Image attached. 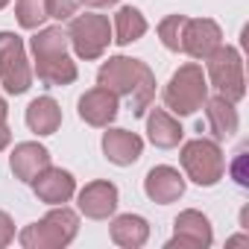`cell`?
<instances>
[{
  "label": "cell",
  "mask_w": 249,
  "mask_h": 249,
  "mask_svg": "<svg viewBox=\"0 0 249 249\" xmlns=\"http://www.w3.org/2000/svg\"><path fill=\"white\" fill-rule=\"evenodd\" d=\"M208 82L217 88V94H223L226 100L237 103L246 97V76H243V59L234 47H217L208 59Z\"/></svg>",
  "instance_id": "8992f818"
},
{
  "label": "cell",
  "mask_w": 249,
  "mask_h": 249,
  "mask_svg": "<svg viewBox=\"0 0 249 249\" xmlns=\"http://www.w3.org/2000/svg\"><path fill=\"white\" fill-rule=\"evenodd\" d=\"M97 82L117 97H126L135 117H144L156 97V73L141 59L129 56H111L108 62H103L97 71Z\"/></svg>",
  "instance_id": "6da1fadb"
},
{
  "label": "cell",
  "mask_w": 249,
  "mask_h": 249,
  "mask_svg": "<svg viewBox=\"0 0 249 249\" xmlns=\"http://www.w3.org/2000/svg\"><path fill=\"white\" fill-rule=\"evenodd\" d=\"M202 106H205V129L211 132L214 141H226L237 132L240 120H237V108H234L231 100L217 94V97H208Z\"/></svg>",
  "instance_id": "e0dca14e"
},
{
  "label": "cell",
  "mask_w": 249,
  "mask_h": 249,
  "mask_svg": "<svg viewBox=\"0 0 249 249\" xmlns=\"http://www.w3.org/2000/svg\"><path fill=\"white\" fill-rule=\"evenodd\" d=\"M68 41L73 47V53L85 62H94L106 53L108 41H111V24L106 15H76L71 18V27H68Z\"/></svg>",
  "instance_id": "52a82bcc"
},
{
  "label": "cell",
  "mask_w": 249,
  "mask_h": 249,
  "mask_svg": "<svg viewBox=\"0 0 249 249\" xmlns=\"http://www.w3.org/2000/svg\"><path fill=\"white\" fill-rule=\"evenodd\" d=\"M79 117L94 129H106L108 123L117 117V94L97 85L79 97Z\"/></svg>",
  "instance_id": "8fae6325"
},
{
  "label": "cell",
  "mask_w": 249,
  "mask_h": 249,
  "mask_svg": "<svg viewBox=\"0 0 249 249\" xmlns=\"http://www.w3.org/2000/svg\"><path fill=\"white\" fill-rule=\"evenodd\" d=\"M6 3H9V0H0V9H3V6H6Z\"/></svg>",
  "instance_id": "4dcf8cb0"
},
{
  "label": "cell",
  "mask_w": 249,
  "mask_h": 249,
  "mask_svg": "<svg viewBox=\"0 0 249 249\" xmlns=\"http://www.w3.org/2000/svg\"><path fill=\"white\" fill-rule=\"evenodd\" d=\"M243 167H246V147L237 153V159H234V167H231V173H234V182H237L240 188H246V185H249V176H246V170H243Z\"/></svg>",
  "instance_id": "484cf974"
},
{
  "label": "cell",
  "mask_w": 249,
  "mask_h": 249,
  "mask_svg": "<svg viewBox=\"0 0 249 249\" xmlns=\"http://www.w3.org/2000/svg\"><path fill=\"white\" fill-rule=\"evenodd\" d=\"M237 243H246V237H243V234H237V237H231V240H229V246H237Z\"/></svg>",
  "instance_id": "f546056e"
},
{
  "label": "cell",
  "mask_w": 249,
  "mask_h": 249,
  "mask_svg": "<svg viewBox=\"0 0 249 249\" xmlns=\"http://www.w3.org/2000/svg\"><path fill=\"white\" fill-rule=\"evenodd\" d=\"M103 153L111 164L129 167L141 159L144 141H141V135H135L129 129H108V132H103Z\"/></svg>",
  "instance_id": "9a60e30c"
},
{
  "label": "cell",
  "mask_w": 249,
  "mask_h": 249,
  "mask_svg": "<svg viewBox=\"0 0 249 249\" xmlns=\"http://www.w3.org/2000/svg\"><path fill=\"white\" fill-rule=\"evenodd\" d=\"M0 85L9 94H24L33 85V68L24 50L21 36L15 33H0Z\"/></svg>",
  "instance_id": "ba28073f"
},
{
  "label": "cell",
  "mask_w": 249,
  "mask_h": 249,
  "mask_svg": "<svg viewBox=\"0 0 249 249\" xmlns=\"http://www.w3.org/2000/svg\"><path fill=\"white\" fill-rule=\"evenodd\" d=\"M27 126L36 135H53L62 126V108L53 97H38L27 106Z\"/></svg>",
  "instance_id": "ffe728a7"
},
{
  "label": "cell",
  "mask_w": 249,
  "mask_h": 249,
  "mask_svg": "<svg viewBox=\"0 0 249 249\" xmlns=\"http://www.w3.org/2000/svg\"><path fill=\"white\" fill-rule=\"evenodd\" d=\"M144 33H147V18L135 6L117 9V15H114V38L111 41H117L120 47H126V44L138 41Z\"/></svg>",
  "instance_id": "44dd1931"
},
{
  "label": "cell",
  "mask_w": 249,
  "mask_h": 249,
  "mask_svg": "<svg viewBox=\"0 0 249 249\" xmlns=\"http://www.w3.org/2000/svg\"><path fill=\"white\" fill-rule=\"evenodd\" d=\"M223 44V30L211 18H188L182 30V53L191 59H208Z\"/></svg>",
  "instance_id": "30bf717a"
},
{
  "label": "cell",
  "mask_w": 249,
  "mask_h": 249,
  "mask_svg": "<svg viewBox=\"0 0 249 249\" xmlns=\"http://www.w3.org/2000/svg\"><path fill=\"white\" fill-rule=\"evenodd\" d=\"M205 100H208V76L196 62L182 65L164 85V106L170 108V114L188 117L196 108H202Z\"/></svg>",
  "instance_id": "277c9868"
},
{
  "label": "cell",
  "mask_w": 249,
  "mask_h": 249,
  "mask_svg": "<svg viewBox=\"0 0 249 249\" xmlns=\"http://www.w3.org/2000/svg\"><path fill=\"white\" fill-rule=\"evenodd\" d=\"M79 231V214L68 205H56L50 214H44L38 223H30L18 240L24 249H62L68 246Z\"/></svg>",
  "instance_id": "3957f363"
},
{
  "label": "cell",
  "mask_w": 249,
  "mask_h": 249,
  "mask_svg": "<svg viewBox=\"0 0 249 249\" xmlns=\"http://www.w3.org/2000/svg\"><path fill=\"white\" fill-rule=\"evenodd\" d=\"M185 15H167L161 24H159V38L167 50L179 53L182 50V30H185Z\"/></svg>",
  "instance_id": "603a6c76"
},
{
  "label": "cell",
  "mask_w": 249,
  "mask_h": 249,
  "mask_svg": "<svg viewBox=\"0 0 249 249\" xmlns=\"http://www.w3.org/2000/svg\"><path fill=\"white\" fill-rule=\"evenodd\" d=\"M15 18L24 30H38L47 15V0H15Z\"/></svg>",
  "instance_id": "7402d4cb"
},
{
  "label": "cell",
  "mask_w": 249,
  "mask_h": 249,
  "mask_svg": "<svg viewBox=\"0 0 249 249\" xmlns=\"http://www.w3.org/2000/svg\"><path fill=\"white\" fill-rule=\"evenodd\" d=\"M85 6H91V9H103V6H114L117 0H82Z\"/></svg>",
  "instance_id": "4316f807"
},
{
  "label": "cell",
  "mask_w": 249,
  "mask_h": 249,
  "mask_svg": "<svg viewBox=\"0 0 249 249\" xmlns=\"http://www.w3.org/2000/svg\"><path fill=\"white\" fill-rule=\"evenodd\" d=\"M144 194L153 202H159V205H170V202H176L185 194V176L176 167H170V164H159V167H153L147 173Z\"/></svg>",
  "instance_id": "5bb4252c"
},
{
  "label": "cell",
  "mask_w": 249,
  "mask_h": 249,
  "mask_svg": "<svg viewBox=\"0 0 249 249\" xmlns=\"http://www.w3.org/2000/svg\"><path fill=\"white\" fill-rule=\"evenodd\" d=\"M108 231H111V240L117 246H123V249H138L150 237V223L144 217H138V214H120V217L111 220V229Z\"/></svg>",
  "instance_id": "d6986e66"
},
{
  "label": "cell",
  "mask_w": 249,
  "mask_h": 249,
  "mask_svg": "<svg viewBox=\"0 0 249 249\" xmlns=\"http://www.w3.org/2000/svg\"><path fill=\"white\" fill-rule=\"evenodd\" d=\"M6 117H9V106H6V100L0 97V126L6 123Z\"/></svg>",
  "instance_id": "f1b7e54d"
},
{
  "label": "cell",
  "mask_w": 249,
  "mask_h": 249,
  "mask_svg": "<svg viewBox=\"0 0 249 249\" xmlns=\"http://www.w3.org/2000/svg\"><path fill=\"white\" fill-rule=\"evenodd\" d=\"M214 240V231H211V223L202 211L196 208H188L176 217L173 223V237L167 240L170 249L182 246V249H208Z\"/></svg>",
  "instance_id": "9c48e42d"
},
{
  "label": "cell",
  "mask_w": 249,
  "mask_h": 249,
  "mask_svg": "<svg viewBox=\"0 0 249 249\" xmlns=\"http://www.w3.org/2000/svg\"><path fill=\"white\" fill-rule=\"evenodd\" d=\"M182 170L191 182H196L199 188H211L223 179L226 173V159H223V150L220 144L211 138H194L182 147Z\"/></svg>",
  "instance_id": "5b68a950"
},
{
  "label": "cell",
  "mask_w": 249,
  "mask_h": 249,
  "mask_svg": "<svg viewBox=\"0 0 249 249\" xmlns=\"http://www.w3.org/2000/svg\"><path fill=\"white\" fill-rule=\"evenodd\" d=\"M182 135H185V129L179 126V120H176L170 111H164V108H153V111H150V117H147V138H150L159 150H173V147H179Z\"/></svg>",
  "instance_id": "ac0fdd59"
},
{
  "label": "cell",
  "mask_w": 249,
  "mask_h": 249,
  "mask_svg": "<svg viewBox=\"0 0 249 249\" xmlns=\"http://www.w3.org/2000/svg\"><path fill=\"white\" fill-rule=\"evenodd\" d=\"M12 240H15V223L6 211H0V249L9 246Z\"/></svg>",
  "instance_id": "d4e9b609"
},
{
  "label": "cell",
  "mask_w": 249,
  "mask_h": 249,
  "mask_svg": "<svg viewBox=\"0 0 249 249\" xmlns=\"http://www.w3.org/2000/svg\"><path fill=\"white\" fill-rule=\"evenodd\" d=\"M30 185H33L36 196L47 205H65L76 194V179L62 167H44Z\"/></svg>",
  "instance_id": "7c38bea8"
},
{
  "label": "cell",
  "mask_w": 249,
  "mask_h": 249,
  "mask_svg": "<svg viewBox=\"0 0 249 249\" xmlns=\"http://www.w3.org/2000/svg\"><path fill=\"white\" fill-rule=\"evenodd\" d=\"M9 167H12V176L21 179V182H33L44 167H50V150L36 144V141H24L12 150L9 156Z\"/></svg>",
  "instance_id": "2e32d148"
},
{
  "label": "cell",
  "mask_w": 249,
  "mask_h": 249,
  "mask_svg": "<svg viewBox=\"0 0 249 249\" xmlns=\"http://www.w3.org/2000/svg\"><path fill=\"white\" fill-rule=\"evenodd\" d=\"M82 0H47V15L56 21H71Z\"/></svg>",
  "instance_id": "cb8c5ba5"
},
{
  "label": "cell",
  "mask_w": 249,
  "mask_h": 249,
  "mask_svg": "<svg viewBox=\"0 0 249 249\" xmlns=\"http://www.w3.org/2000/svg\"><path fill=\"white\" fill-rule=\"evenodd\" d=\"M117 188L106 179H97L79 191V211L88 220H108L117 211Z\"/></svg>",
  "instance_id": "4fadbf2b"
},
{
  "label": "cell",
  "mask_w": 249,
  "mask_h": 249,
  "mask_svg": "<svg viewBox=\"0 0 249 249\" xmlns=\"http://www.w3.org/2000/svg\"><path fill=\"white\" fill-rule=\"evenodd\" d=\"M68 47H71L68 30H62V27L38 30L30 38V50L36 59V76L44 85L62 88V85H71L76 79V62L68 56Z\"/></svg>",
  "instance_id": "7a4b0ae2"
},
{
  "label": "cell",
  "mask_w": 249,
  "mask_h": 249,
  "mask_svg": "<svg viewBox=\"0 0 249 249\" xmlns=\"http://www.w3.org/2000/svg\"><path fill=\"white\" fill-rule=\"evenodd\" d=\"M9 141H12V132L6 129V123H3V126H0V150H6Z\"/></svg>",
  "instance_id": "83f0119b"
}]
</instances>
